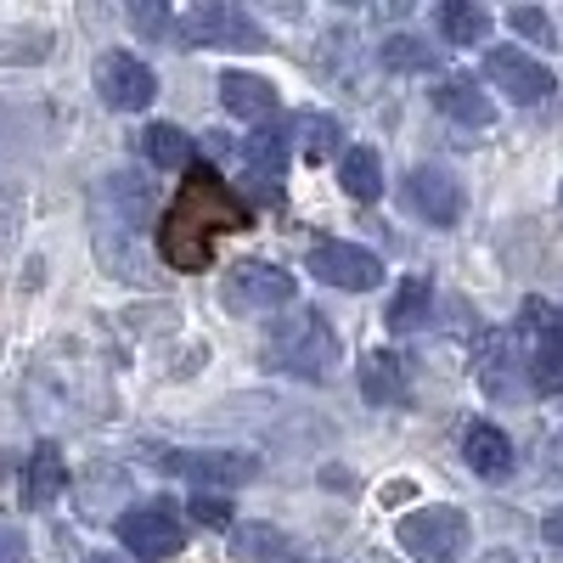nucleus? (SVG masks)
I'll return each mask as SVG.
<instances>
[{
  "label": "nucleus",
  "instance_id": "obj_15",
  "mask_svg": "<svg viewBox=\"0 0 563 563\" xmlns=\"http://www.w3.org/2000/svg\"><path fill=\"white\" fill-rule=\"evenodd\" d=\"M23 496H29V507H52V501H63V496H68V456H63V445L40 440V445L29 451V467H23Z\"/></svg>",
  "mask_w": 563,
  "mask_h": 563
},
{
  "label": "nucleus",
  "instance_id": "obj_32",
  "mask_svg": "<svg viewBox=\"0 0 563 563\" xmlns=\"http://www.w3.org/2000/svg\"><path fill=\"white\" fill-rule=\"evenodd\" d=\"M85 563H124V558H113V552H97V558H85Z\"/></svg>",
  "mask_w": 563,
  "mask_h": 563
},
{
  "label": "nucleus",
  "instance_id": "obj_7",
  "mask_svg": "<svg viewBox=\"0 0 563 563\" xmlns=\"http://www.w3.org/2000/svg\"><path fill=\"white\" fill-rule=\"evenodd\" d=\"M299 282L282 271V265H265V260H243L225 271V305L238 316H265V310H282L294 305Z\"/></svg>",
  "mask_w": 563,
  "mask_h": 563
},
{
  "label": "nucleus",
  "instance_id": "obj_9",
  "mask_svg": "<svg viewBox=\"0 0 563 563\" xmlns=\"http://www.w3.org/2000/svg\"><path fill=\"white\" fill-rule=\"evenodd\" d=\"M485 74H490V85L501 90V97L519 102V108H536V102H547L558 90L552 68L536 63L530 52H519V45H490V52H485Z\"/></svg>",
  "mask_w": 563,
  "mask_h": 563
},
{
  "label": "nucleus",
  "instance_id": "obj_3",
  "mask_svg": "<svg viewBox=\"0 0 563 563\" xmlns=\"http://www.w3.org/2000/svg\"><path fill=\"white\" fill-rule=\"evenodd\" d=\"M147 467L169 479H186L198 490H231V485H249L260 474V456L249 451H198V445H141Z\"/></svg>",
  "mask_w": 563,
  "mask_h": 563
},
{
  "label": "nucleus",
  "instance_id": "obj_19",
  "mask_svg": "<svg viewBox=\"0 0 563 563\" xmlns=\"http://www.w3.org/2000/svg\"><path fill=\"white\" fill-rule=\"evenodd\" d=\"M361 395H366L372 406H395V400H406V366H400V355H389V350H366V355H361Z\"/></svg>",
  "mask_w": 563,
  "mask_h": 563
},
{
  "label": "nucleus",
  "instance_id": "obj_23",
  "mask_svg": "<svg viewBox=\"0 0 563 563\" xmlns=\"http://www.w3.org/2000/svg\"><path fill=\"white\" fill-rule=\"evenodd\" d=\"M378 63L389 74H434L440 68V52H434L429 40H417V34H389L378 45Z\"/></svg>",
  "mask_w": 563,
  "mask_h": 563
},
{
  "label": "nucleus",
  "instance_id": "obj_1",
  "mask_svg": "<svg viewBox=\"0 0 563 563\" xmlns=\"http://www.w3.org/2000/svg\"><path fill=\"white\" fill-rule=\"evenodd\" d=\"M249 225H254V209L220 180V169L192 164L180 180V192L169 198L164 220H158V254L169 260V271H209L214 238L249 231Z\"/></svg>",
  "mask_w": 563,
  "mask_h": 563
},
{
  "label": "nucleus",
  "instance_id": "obj_14",
  "mask_svg": "<svg viewBox=\"0 0 563 563\" xmlns=\"http://www.w3.org/2000/svg\"><path fill=\"white\" fill-rule=\"evenodd\" d=\"M519 372H525V350L512 333H485L479 344V384L485 395L507 400V395H519Z\"/></svg>",
  "mask_w": 563,
  "mask_h": 563
},
{
  "label": "nucleus",
  "instance_id": "obj_31",
  "mask_svg": "<svg viewBox=\"0 0 563 563\" xmlns=\"http://www.w3.org/2000/svg\"><path fill=\"white\" fill-rule=\"evenodd\" d=\"M485 563H519V558H512V552H485Z\"/></svg>",
  "mask_w": 563,
  "mask_h": 563
},
{
  "label": "nucleus",
  "instance_id": "obj_8",
  "mask_svg": "<svg viewBox=\"0 0 563 563\" xmlns=\"http://www.w3.org/2000/svg\"><path fill=\"white\" fill-rule=\"evenodd\" d=\"M119 541L141 563H164L169 552H180L186 525H180V512L169 501H147V507H130L124 519H119Z\"/></svg>",
  "mask_w": 563,
  "mask_h": 563
},
{
  "label": "nucleus",
  "instance_id": "obj_11",
  "mask_svg": "<svg viewBox=\"0 0 563 563\" xmlns=\"http://www.w3.org/2000/svg\"><path fill=\"white\" fill-rule=\"evenodd\" d=\"M97 90H102V102H108L113 113H147L153 97H158V79H153V68L141 63V57L108 52V57L97 63Z\"/></svg>",
  "mask_w": 563,
  "mask_h": 563
},
{
  "label": "nucleus",
  "instance_id": "obj_28",
  "mask_svg": "<svg viewBox=\"0 0 563 563\" xmlns=\"http://www.w3.org/2000/svg\"><path fill=\"white\" fill-rule=\"evenodd\" d=\"M192 525L225 530V525H231V501H225V496H192Z\"/></svg>",
  "mask_w": 563,
  "mask_h": 563
},
{
  "label": "nucleus",
  "instance_id": "obj_2",
  "mask_svg": "<svg viewBox=\"0 0 563 563\" xmlns=\"http://www.w3.org/2000/svg\"><path fill=\"white\" fill-rule=\"evenodd\" d=\"M344 350H339V333L321 310H294L271 327V366H282L288 378H305V384H327L339 372Z\"/></svg>",
  "mask_w": 563,
  "mask_h": 563
},
{
  "label": "nucleus",
  "instance_id": "obj_29",
  "mask_svg": "<svg viewBox=\"0 0 563 563\" xmlns=\"http://www.w3.org/2000/svg\"><path fill=\"white\" fill-rule=\"evenodd\" d=\"M0 563H23V536L0 525Z\"/></svg>",
  "mask_w": 563,
  "mask_h": 563
},
{
  "label": "nucleus",
  "instance_id": "obj_13",
  "mask_svg": "<svg viewBox=\"0 0 563 563\" xmlns=\"http://www.w3.org/2000/svg\"><path fill=\"white\" fill-rule=\"evenodd\" d=\"M243 169H249V180H254V192H260L265 203H276V198H282V175H288V135L271 130V124H260V130L243 141Z\"/></svg>",
  "mask_w": 563,
  "mask_h": 563
},
{
  "label": "nucleus",
  "instance_id": "obj_25",
  "mask_svg": "<svg viewBox=\"0 0 563 563\" xmlns=\"http://www.w3.org/2000/svg\"><path fill=\"white\" fill-rule=\"evenodd\" d=\"M429 299H434V282L429 276H406L395 299H389V327L395 333H411V327H422V316H429Z\"/></svg>",
  "mask_w": 563,
  "mask_h": 563
},
{
  "label": "nucleus",
  "instance_id": "obj_20",
  "mask_svg": "<svg viewBox=\"0 0 563 563\" xmlns=\"http://www.w3.org/2000/svg\"><path fill=\"white\" fill-rule=\"evenodd\" d=\"M434 29L445 45H485L490 40V12L474 7V0H440Z\"/></svg>",
  "mask_w": 563,
  "mask_h": 563
},
{
  "label": "nucleus",
  "instance_id": "obj_4",
  "mask_svg": "<svg viewBox=\"0 0 563 563\" xmlns=\"http://www.w3.org/2000/svg\"><path fill=\"white\" fill-rule=\"evenodd\" d=\"M169 40H180V45H214V52H260L265 29L243 7H231V0H203V7L175 12V34Z\"/></svg>",
  "mask_w": 563,
  "mask_h": 563
},
{
  "label": "nucleus",
  "instance_id": "obj_18",
  "mask_svg": "<svg viewBox=\"0 0 563 563\" xmlns=\"http://www.w3.org/2000/svg\"><path fill=\"white\" fill-rule=\"evenodd\" d=\"M434 108H440L445 119L467 124V130L496 124V102L485 97V90H479L474 79H440V85H434Z\"/></svg>",
  "mask_w": 563,
  "mask_h": 563
},
{
  "label": "nucleus",
  "instance_id": "obj_30",
  "mask_svg": "<svg viewBox=\"0 0 563 563\" xmlns=\"http://www.w3.org/2000/svg\"><path fill=\"white\" fill-rule=\"evenodd\" d=\"M547 541H558V547H563V507H558L552 519H547Z\"/></svg>",
  "mask_w": 563,
  "mask_h": 563
},
{
  "label": "nucleus",
  "instance_id": "obj_6",
  "mask_svg": "<svg viewBox=\"0 0 563 563\" xmlns=\"http://www.w3.org/2000/svg\"><path fill=\"white\" fill-rule=\"evenodd\" d=\"M519 339H525V372L536 389H563V310L525 299L519 310Z\"/></svg>",
  "mask_w": 563,
  "mask_h": 563
},
{
  "label": "nucleus",
  "instance_id": "obj_24",
  "mask_svg": "<svg viewBox=\"0 0 563 563\" xmlns=\"http://www.w3.org/2000/svg\"><path fill=\"white\" fill-rule=\"evenodd\" d=\"M141 147H147V158H153L158 169H192V164H198L192 135L175 130V124H147V135H141Z\"/></svg>",
  "mask_w": 563,
  "mask_h": 563
},
{
  "label": "nucleus",
  "instance_id": "obj_10",
  "mask_svg": "<svg viewBox=\"0 0 563 563\" xmlns=\"http://www.w3.org/2000/svg\"><path fill=\"white\" fill-rule=\"evenodd\" d=\"M310 276L327 282V288H344V294H372L384 282V260L361 249V243H316L310 249Z\"/></svg>",
  "mask_w": 563,
  "mask_h": 563
},
{
  "label": "nucleus",
  "instance_id": "obj_27",
  "mask_svg": "<svg viewBox=\"0 0 563 563\" xmlns=\"http://www.w3.org/2000/svg\"><path fill=\"white\" fill-rule=\"evenodd\" d=\"M507 23H512V34H525V40H536V45H552V40H558V34H552V18L536 12V7H512Z\"/></svg>",
  "mask_w": 563,
  "mask_h": 563
},
{
  "label": "nucleus",
  "instance_id": "obj_12",
  "mask_svg": "<svg viewBox=\"0 0 563 563\" xmlns=\"http://www.w3.org/2000/svg\"><path fill=\"white\" fill-rule=\"evenodd\" d=\"M406 203H411V214H422L429 225H456L462 209H467L462 180L445 175V169H429V164L406 175Z\"/></svg>",
  "mask_w": 563,
  "mask_h": 563
},
{
  "label": "nucleus",
  "instance_id": "obj_26",
  "mask_svg": "<svg viewBox=\"0 0 563 563\" xmlns=\"http://www.w3.org/2000/svg\"><path fill=\"white\" fill-rule=\"evenodd\" d=\"M238 552L243 558H260V563H299L294 541L282 536V530H271V525H243L238 530Z\"/></svg>",
  "mask_w": 563,
  "mask_h": 563
},
{
  "label": "nucleus",
  "instance_id": "obj_21",
  "mask_svg": "<svg viewBox=\"0 0 563 563\" xmlns=\"http://www.w3.org/2000/svg\"><path fill=\"white\" fill-rule=\"evenodd\" d=\"M288 153H299L305 164H321L339 153V119L333 113H299L294 135H288Z\"/></svg>",
  "mask_w": 563,
  "mask_h": 563
},
{
  "label": "nucleus",
  "instance_id": "obj_22",
  "mask_svg": "<svg viewBox=\"0 0 563 563\" xmlns=\"http://www.w3.org/2000/svg\"><path fill=\"white\" fill-rule=\"evenodd\" d=\"M339 180H344V192L355 203H378L384 198V164H378L372 147H350L344 164H339Z\"/></svg>",
  "mask_w": 563,
  "mask_h": 563
},
{
  "label": "nucleus",
  "instance_id": "obj_17",
  "mask_svg": "<svg viewBox=\"0 0 563 563\" xmlns=\"http://www.w3.org/2000/svg\"><path fill=\"white\" fill-rule=\"evenodd\" d=\"M462 456H467V467H474L479 479H490V485L507 479L512 462H519V456H512V440L496 429V422H474V429L462 434Z\"/></svg>",
  "mask_w": 563,
  "mask_h": 563
},
{
  "label": "nucleus",
  "instance_id": "obj_16",
  "mask_svg": "<svg viewBox=\"0 0 563 563\" xmlns=\"http://www.w3.org/2000/svg\"><path fill=\"white\" fill-rule=\"evenodd\" d=\"M220 102H225V113H238V119H249V124H265L282 97H276L271 79L243 74V68H225V74H220Z\"/></svg>",
  "mask_w": 563,
  "mask_h": 563
},
{
  "label": "nucleus",
  "instance_id": "obj_5",
  "mask_svg": "<svg viewBox=\"0 0 563 563\" xmlns=\"http://www.w3.org/2000/svg\"><path fill=\"white\" fill-rule=\"evenodd\" d=\"M395 541L417 563H462L467 552V519L456 507H417L395 525Z\"/></svg>",
  "mask_w": 563,
  "mask_h": 563
}]
</instances>
